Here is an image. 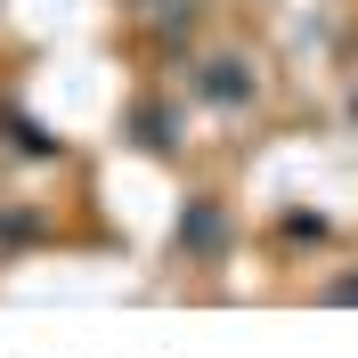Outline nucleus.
Listing matches in <instances>:
<instances>
[{
  "label": "nucleus",
  "instance_id": "nucleus-2",
  "mask_svg": "<svg viewBox=\"0 0 358 358\" xmlns=\"http://www.w3.org/2000/svg\"><path fill=\"white\" fill-rule=\"evenodd\" d=\"M179 245H196V252H220V212H212V203H196V212L179 220Z\"/></svg>",
  "mask_w": 358,
  "mask_h": 358
},
{
  "label": "nucleus",
  "instance_id": "nucleus-3",
  "mask_svg": "<svg viewBox=\"0 0 358 358\" xmlns=\"http://www.w3.org/2000/svg\"><path fill=\"white\" fill-rule=\"evenodd\" d=\"M326 301H358V277H342V285H326Z\"/></svg>",
  "mask_w": 358,
  "mask_h": 358
},
{
  "label": "nucleus",
  "instance_id": "nucleus-1",
  "mask_svg": "<svg viewBox=\"0 0 358 358\" xmlns=\"http://www.w3.org/2000/svg\"><path fill=\"white\" fill-rule=\"evenodd\" d=\"M203 98H212V106H245V98H252V73L245 66H236V57H220V66H203Z\"/></svg>",
  "mask_w": 358,
  "mask_h": 358
}]
</instances>
